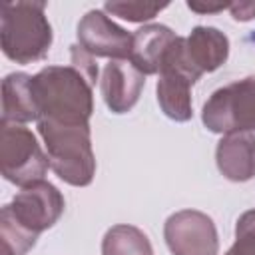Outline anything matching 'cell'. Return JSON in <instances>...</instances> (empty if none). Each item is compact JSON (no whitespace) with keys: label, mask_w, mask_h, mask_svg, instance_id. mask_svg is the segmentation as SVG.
Wrapping results in <instances>:
<instances>
[{"label":"cell","mask_w":255,"mask_h":255,"mask_svg":"<svg viewBox=\"0 0 255 255\" xmlns=\"http://www.w3.org/2000/svg\"><path fill=\"white\" fill-rule=\"evenodd\" d=\"M50 167L36 135L22 124H0V171L6 181L26 187L44 179Z\"/></svg>","instance_id":"obj_5"},{"label":"cell","mask_w":255,"mask_h":255,"mask_svg":"<svg viewBox=\"0 0 255 255\" xmlns=\"http://www.w3.org/2000/svg\"><path fill=\"white\" fill-rule=\"evenodd\" d=\"M44 2H4L0 22V46L8 60L34 64L48 56L52 26Z\"/></svg>","instance_id":"obj_3"},{"label":"cell","mask_w":255,"mask_h":255,"mask_svg":"<svg viewBox=\"0 0 255 255\" xmlns=\"http://www.w3.org/2000/svg\"><path fill=\"white\" fill-rule=\"evenodd\" d=\"M231 16L239 22H247L251 18H255V4L253 2H233L229 6Z\"/></svg>","instance_id":"obj_19"},{"label":"cell","mask_w":255,"mask_h":255,"mask_svg":"<svg viewBox=\"0 0 255 255\" xmlns=\"http://www.w3.org/2000/svg\"><path fill=\"white\" fill-rule=\"evenodd\" d=\"M193 80L189 74L177 68H163L155 86L157 102L161 112L173 122H187L193 116L191 110V86Z\"/></svg>","instance_id":"obj_13"},{"label":"cell","mask_w":255,"mask_h":255,"mask_svg":"<svg viewBox=\"0 0 255 255\" xmlns=\"http://www.w3.org/2000/svg\"><path fill=\"white\" fill-rule=\"evenodd\" d=\"M145 76L129 60H110L100 78V92L110 112L128 114L139 100Z\"/></svg>","instance_id":"obj_9"},{"label":"cell","mask_w":255,"mask_h":255,"mask_svg":"<svg viewBox=\"0 0 255 255\" xmlns=\"http://www.w3.org/2000/svg\"><path fill=\"white\" fill-rule=\"evenodd\" d=\"M219 173L229 181H249L255 177V135L251 131L227 133L215 149Z\"/></svg>","instance_id":"obj_11"},{"label":"cell","mask_w":255,"mask_h":255,"mask_svg":"<svg viewBox=\"0 0 255 255\" xmlns=\"http://www.w3.org/2000/svg\"><path fill=\"white\" fill-rule=\"evenodd\" d=\"M167 4H149V2H106L104 12L120 16L128 22H147L155 18Z\"/></svg>","instance_id":"obj_17"},{"label":"cell","mask_w":255,"mask_h":255,"mask_svg":"<svg viewBox=\"0 0 255 255\" xmlns=\"http://www.w3.org/2000/svg\"><path fill=\"white\" fill-rule=\"evenodd\" d=\"M203 126L213 133H241L255 129V76L215 90L201 110Z\"/></svg>","instance_id":"obj_4"},{"label":"cell","mask_w":255,"mask_h":255,"mask_svg":"<svg viewBox=\"0 0 255 255\" xmlns=\"http://www.w3.org/2000/svg\"><path fill=\"white\" fill-rule=\"evenodd\" d=\"M253 42H255V32H253Z\"/></svg>","instance_id":"obj_21"},{"label":"cell","mask_w":255,"mask_h":255,"mask_svg":"<svg viewBox=\"0 0 255 255\" xmlns=\"http://www.w3.org/2000/svg\"><path fill=\"white\" fill-rule=\"evenodd\" d=\"M183 56L189 68L201 78L205 72H215L227 62L229 38L213 26H195L183 38Z\"/></svg>","instance_id":"obj_10"},{"label":"cell","mask_w":255,"mask_h":255,"mask_svg":"<svg viewBox=\"0 0 255 255\" xmlns=\"http://www.w3.org/2000/svg\"><path fill=\"white\" fill-rule=\"evenodd\" d=\"M163 239L171 255H217L219 237L213 219L197 209H181L167 217Z\"/></svg>","instance_id":"obj_6"},{"label":"cell","mask_w":255,"mask_h":255,"mask_svg":"<svg viewBox=\"0 0 255 255\" xmlns=\"http://www.w3.org/2000/svg\"><path fill=\"white\" fill-rule=\"evenodd\" d=\"M177 40V34L163 26V24H147L133 34V46L129 62L143 74H159L165 62V56L173 42Z\"/></svg>","instance_id":"obj_12"},{"label":"cell","mask_w":255,"mask_h":255,"mask_svg":"<svg viewBox=\"0 0 255 255\" xmlns=\"http://www.w3.org/2000/svg\"><path fill=\"white\" fill-rule=\"evenodd\" d=\"M78 46L94 58L129 60L133 34L118 26L106 12L90 10L78 24Z\"/></svg>","instance_id":"obj_8"},{"label":"cell","mask_w":255,"mask_h":255,"mask_svg":"<svg viewBox=\"0 0 255 255\" xmlns=\"http://www.w3.org/2000/svg\"><path fill=\"white\" fill-rule=\"evenodd\" d=\"M225 255H255V209L245 211L235 225V243Z\"/></svg>","instance_id":"obj_18"},{"label":"cell","mask_w":255,"mask_h":255,"mask_svg":"<svg viewBox=\"0 0 255 255\" xmlns=\"http://www.w3.org/2000/svg\"><path fill=\"white\" fill-rule=\"evenodd\" d=\"M66 201L56 185L40 179L26 187H22L12 203L6 205L10 215L30 233L40 235L50 229L64 213Z\"/></svg>","instance_id":"obj_7"},{"label":"cell","mask_w":255,"mask_h":255,"mask_svg":"<svg viewBox=\"0 0 255 255\" xmlns=\"http://www.w3.org/2000/svg\"><path fill=\"white\" fill-rule=\"evenodd\" d=\"M0 239H2V255H26L36 245L38 235L24 229L4 205L0 213Z\"/></svg>","instance_id":"obj_16"},{"label":"cell","mask_w":255,"mask_h":255,"mask_svg":"<svg viewBox=\"0 0 255 255\" xmlns=\"http://www.w3.org/2000/svg\"><path fill=\"white\" fill-rule=\"evenodd\" d=\"M38 133L44 139L52 171L74 187H86L96 175L90 124H64L38 120Z\"/></svg>","instance_id":"obj_2"},{"label":"cell","mask_w":255,"mask_h":255,"mask_svg":"<svg viewBox=\"0 0 255 255\" xmlns=\"http://www.w3.org/2000/svg\"><path fill=\"white\" fill-rule=\"evenodd\" d=\"M102 255H153V247L139 227L120 223L106 231Z\"/></svg>","instance_id":"obj_15"},{"label":"cell","mask_w":255,"mask_h":255,"mask_svg":"<svg viewBox=\"0 0 255 255\" xmlns=\"http://www.w3.org/2000/svg\"><path fill=\"white\" fill-rule=\"evenodd\" d=\"M94 82L74 64L46 66L32 76V94L40 120L90 124L94 112Z\"/></svg>","instance_id":"obj_1"},{"label":"cell","mask_w":255,"mask_h":255,"mask_svg":"<svg viewBox=\"0 0 255 255\" xmlns=\"http://www.w3.org/2000/svg\"><path fill=\"white\" fill-rule=\"evenodd\" d=\"M231 4L227 2H221V4H199V2H187V8L193 10V12H199V14H215V12H221L225 8H229Z\"/></svg>","instance_id":"obj_20"},{"label":"cell","mask_w":255,"mask_h":255,"mask_svg":"<svg viewBox=\"0 0 255 255\" xmlns=\"http://www.w3.org/2000/svg\"><path fill=\"white\" fill-rule=\"evenodd\" d=\"M38 106L32 94V76L24 72L8 74L2 82V122H38Z\"/></svg>","instance_id":"obj_14"}]
</instances>
